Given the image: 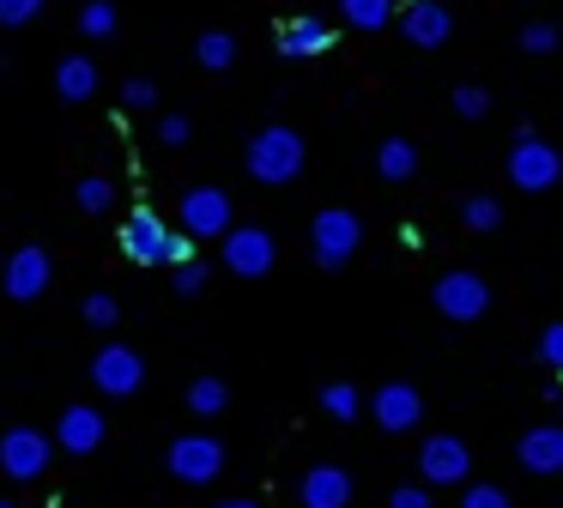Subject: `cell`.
<instances>
[{"mask_svg":"<svg viewBox=\"0 0 563 508\" xmlns=\"http://www.w3.org/2000/svg\"><path fill=\"white\" fill-rule=\"evenodd\" d=\"M303 157H309L303 133L285 128V121L255 128V133H249V145H243V169L261 181V188H285V181H297V176H303Z\"/></svg>","mask_w":563,"mask_h":508,"instance_id":"1","label":"cell"},{"mask_svg":"<svg viewBox=\"0 0 563 508\" xmlns=\"http://www.w3.org/2000/svg\"><path fill=\"white\" fill-rule=\"evenodd\" d=\"M503 169H509L515 194H545V188H558V181H563V152L533 128V121H521L515 140H509V164H503Z\"/></svg>","mask_w":563,"mask_h":508,"instance_id":"2","label":"cell"},{"mask_svg":"<svg viewBox=\"0 0 563 508\" xmlns=\"http://www.w3.org/2000/svg\"><path fill=\"white\" fill-rule=\"evenodd\" d=\"M357 249H364V218H357L352 206H321V212L309 218V254H316L321 273L352 266Z\"/></svg>","mask_w":563,"mask_h":508,"instance_id":"3","label":"cell"},{"mask_svg":"<svg viewBox=\"0 0 563 508\" xmlns=\"http://www.w3.org/2000/svg\"><path fill=\"white\" fill-rule=\"evenodd\" d=\"M231 224H236V200L224 188H212V181H200V188H188L176 200V230H188L195 242H224Z\"/></svg>","mask_w":563,"mask_h":508,"instance_id":"4","label":"cell"},{"mask_svg":"<svg viewBox=\"0 0 563 508\" xmlns=\"http://www.w3.org/2000/svg\"><path fill=\"white\" fill-rule=\"evenodd\" d=\"M430 302H437L442 321H485L490 309V285L473 273V266H454V273H442L437 285H430Z\"/></svg>","mask_w":563,"mask_h":508,"instance_id":"5","label":"cell"},{"mask_svg":"<svg viewBox=\"0 0 563 508\" xmlns=\"http://www.w3.org/2000/svg\"><path fill=\"white\" fill-rule=\"evenodd\" d=\"M55 454H62V448H55V435L31 430V423H13V430L0 435V472H7L13 484H31V478H43Z\"/></svg>","mask_w":563,"mask_h":508,"instance_id":"6","label":"cell"},{"mask_svg":"<svg viewBox=\"0 0 563 508\" xmlns=\"http://www.w3.org/2000/svg\"><path fill=\"white\" fill-rule=\"evenodd\" d=\"M91 387H98L103 399H128L146 387V357H140L134 345H122V339H110V345H98V357H91Z\"/></svg>","mask_w":563,"mask_h":508,"instance_id":"7","label":"cell"},{"mask_svg":"<svg viewBox=\"0 0 563 508\" xmlns=\"http://www.w3.org/2000/svg\"><path fill=\"white\" fill-rule=\"evenodd\" d=\"M273 261H279V236L261 224H231L224 230V273L236 278H267Z\"/></svg>","mask_w":563,"mask_h":508,"instance_id":"8","label":"cell"},{"mask_svg":"<svg viewBox=\"0 0 563 508\" xmlns=\"http://www.w3.org/2000/svg\"><path fill=\"white\" fill-rule=\"evenodd\" d=\"M164 466H170L176 484H212L224 472V442L219 435H176L170 454H164Z\"/></svg>","mask_w":563,"mask_h":508,"instance_id":"9","label":"cell"},{"mask_svg":"<svg viewBox=\"0 0 563 508\" xmlns=\"http://www.w3.org/2000/svg\"><path fill=\"white\" fill-rule=\"evenodd\" d=\"M49 285H55V261H49V249L25 242V249H13V254H7V273H0V290H7L13 302H37Z\"/></svg>","mask_w":563,"mask_h":508,"instance_id":"10","label":"cell"},{"mask_svg":"<svg viewBox=\"0 0 563 508\" xmlns=\"http://www.w3.org/2000/svg\"><path fill=\"white\" fill-rule=\"evenodd\" d=\"M418 418H424V394H418L412 382H382L376 394H369V423H376L382 435L418 430Z\"/></svg>","mask_w":563,"mask_h":508,"instance_id":"11","label":"cell"},{"mask_svg":"<svg viewBox=\"0 0 563 508\" xmlns=\"http://www.w3.org/2000/svg\"><path fill=\"white\" fill-rule=\"evenodd\" d=\"M122 254L134 266H170V224L152 206H134L122 224Z\"/></svg>","mask_w":563,"mask_h":508,"instance_id":"12","label":"cell"},{"mask_svg":"<svg viewBox=\"0 0 563 508\" xmlns=\"http://www.w3.org/2000/svg\"><path fill=\"white\" fill-rule=\"evenodd\" d=\"M473 472V448L461 435H424L418 442V478L424 484H466Z\"/></svg>","mask_w":563,"mask_h":508,"instance_id":"13","label":"cell"},{"mask_svg":"<svg viewBox=\"0 0 563 508\" xmlns=\"http://www.w3.org/2000/svg\"><path fill=\"white\" fill-rule=\"evenodd\" d=\"M103 435H110V423H103L98 406H62V418H55V448H62V454H74V460L98 454Z\"/></svg>","mask_w":563,"mask_h":508,"instance_id":"14","label":"cell"},{"mask_svg":"<svg viewBox=\"0 0 563 508\" xmlns=\"http://www.w3.org/2000/svg\"><path fill=\"white\" fill-rule=\"evenodd\" d=\"M515 460H521V472H533V478H558L563 472V423H533V430L515 435Z\"/></svg>","mask_w":563,"mask_h":508,"instance_id":"15","label":"cell"},{"mask_svg":"<svg viewBox=\"0 0 563 508\" xmlns=\"http://www.w3.org/2000/svg\"><path fill=\"white\" fill-rule=\"evenodd\" d=\"M394 24H400V36L412 48H442L454 36V19H449V7H442V0H406V12Z\"/></svg>","mask_w":563,"mask_h":508,"instance_id":"16","label":"cell"},{"mask_svg":"<svg viewBox=\"0 0 563 508\" xmlns=\"http://www.w3.org/2000/svg\"><path fill=\"white\" fill-rule=\"evenodd\" d=\"M297 503L303 508H352V472L345 466H309L297 478Z\"/></svg>","mask_w":563,"mask_h":508,"instance_id":"17","label":"cell"},{"mask_svg":"<svg viewBox=\"0 0 563 508\" xmlns=\"http://www.w3.org/2000/svg\"><path fill=\"white\" fill-rule=\"evenodd\" d=\"M333 31L321 19H285L279 36H273V48H279L285 60H309V55H328Z\"/></svg>","mask_w":563,"mask_h":508,"instance_id":"18","label":"cell"},{"mask_svg":"<svg viewBox=\"0 0 563 508\" xmlns=\"http://www.w3.org/2000/svg\"><path fill=\"white\" fill-rule=\"evenodd\" d=\"M91 91H98V60L67 55L62 67H55V97H62V103H86Z\"/></svg>","mask_w":563,"mask_h":508,"instance_id":"19","label":"cell"},{"mask_svg":"<svg viewBox=\"0 0 563 508\" xmlns=\"http://www.w3.org/2000/svg\"><path fill=\"white\" fill-rule=\"evenodd\" d=\"M376 176L382 181H412L418 176V145L400 140V133H394V140H382L376 145Z\"/></svg>","mask_w":563,"mask_h":508,"instance_id":"20","label":"cell"},{"mask_svg":"<svg viewBox=\"0 0 563 508\" xmlns=\"http://www.w3.org/2000/svg\"><path fill=\"white\" fill-rule=\"evenodd\" d=\"M183 406L195 411V418H219L224 406H231V387H224V375H195L183 394Z\"/></svg>","mask_w":563,"mask_h":508,"instance_id":"21","label":"cell"},{"mask_svg":"<svg viewBox=\"0 0 563 508\" xmlns=\"http://www.w3.org/2000/svg\"><path fill=\"white\" fill-rule=\"evenodd\" d=\"M340 19L352 31H388L400 12H394V0H340Z\"/></svg>","mask_w":563,"mask_h":508,"instance_id":"22","label":"cell"},{"mask_svg":"<svg viewBox=\"0 0 563 508\" xmlns=\"http://www.w3.org/2000/svg\"><path fill=\"white\" fill-rule=\"evenodd\" d=\"M195 60L207 73H231L236 67V36L231 31H200L195 36Z\"/></svg>","mask_w":563,"mask_h":508,"instance_id":"23","label":"cell"},{"mask_svg":"<svg viewBox=\"0 0 563 508\" xmlns=\"http://www.w3.org/2000/svg\"><path fill=\"white\" fill-rule=\"evenodd\" d=\"M74 206H79L86 218L115 212V181H110V176H79V181H74Z\"/></svg>","mask_w":563,"mask_h":508,"instance_id":"24","label":"cell"},{"mask_svg":"<svg viewBox=\"0 0 563 508\" xmlns=\"http://www.w3.org/2000/svg\"><path fill=\"white\" fill-rule=\"evenodd\" d=\"M461 224L473 230V236H490V230L503 224V200H497V194H466V200H461Z\"/></svg>","mask_w":563,"mask_h":508,"instance_id":"25","label":"cell"},{"mask_svg":"<svg viewBox=\"0 0 563 508\" xmlns=\"http://www.w3.org/2000/svg\"><path fill=\"white\" fill-rule=\"evenodd\" d=\"M316 406L328 411L333 423H352L357 411H364V394H357L352 382H328V387H321V399H316Z\"/></svg>","mask_w":563,"mask_h":508,"instance_id":"26","label":"cell"},{"mask_svg":"<svg viewBox=\"0 0 563 508\" xmlns=\"http://www.w3.org/2000/svg\"><path fill=\"white\" fill-rule=\"evenodd\" d=\"M79 314H86V327H98V333H110V327L122 321V302H115L110 290H91V297L79 302Z\"/></svg>","mask_w":563,"mask_h":508,"instance_id":"27","label":"cell"},{"mask_svg":"<svg viewBox=\"0 0 563 508\" xmlns=\"http://www.w3.org/2000/svg\"><path fill=\"white\" fill-rule=\"evenodd\" d=\"M79 31H86L91 43L115 36V7H110V0H86V7H79Z\"/></svg>","mask_w":563,"mask_h":508,"instance_id":"28","label":"cell"},{"mask_svg":"<svg viewBox=\"0 0 563 508\" xmlns=\"http://www.w3.org/2000/svg\"><path fill=\"white\" fill-rule=\"evenodd\" d=\"M449 103H454V115H466V121H485L490 115V91H485V85H454Z\"/></svg>","mask_w":563,"mask_h":508,"instance_id":"29","label":"cell"},{"mask_svg":"<svg viewBox=\"0 0 563 508\" xmlns=\"http://www.w3.org/2000/svg\"><path fill=\"white\" fill-rule=\"evenodd\" d=\"M521 48H527V55H551V48H558V24H551V19H533V24L521 31Z\"/></svg>","mask_w":563,"mask_h":508,"instance_id":"30","label":"cell"},{"mask_svg":"<svg viewBox=\"0 0 563 508\" xmlns=\"http://www.w3.org/2000/svg\"><path fill=\"white\" fill-rule=\"evenodd\" d=\"M461 508H515V503H509V490H503V484H466Z\"/></svg>","mask_w":563,"mask_h":508,"instance_id":"31","label":"cell"},{"mask_svg":"<svg viewBox=\"0 0 563 508\" xmlns=\"http://www.w3.org/2000/svg\"><path fill=\"white\" fill-rule=\"evenodd\" d=\"M539 363H545V369H563V321H551L545 333H539Z\"/></svg>","mask_w":563,"mask_h":508,"instance_id":"32","label":"cell"},{"mask_svg":"<svg viewBox=\"0 0 563 508\" xmlns=\"http://www.w3.org/2000/svg\"><path fill=\"white\" fill-rule=\"evenodd\" d=\"M43 12V0H0V24L7 31H19V24H31Z\"/></svg>","mask_w":563,"mask_h":508,"instance_id":"33","label":"cell"},{"mask_svg":"<svg viewBox=\"0 0 563 508\" xmlns=\"http://www.w3.org/2000/svg\"><path fill=\"white\" fill-rule=\"evenodd\" d=\"M122 109H158V85H152V79H128L122 85Z\"/></svg>","mask_w":563,"mask_h":508,"instance_id":"34","label":"cell"},{"mask_svg":"<svg viewBox=\"0 0 563 508\" xmlns=\"http://www.w3.org/2000/svg\"><path fill=\"white\" fill-rule=\"evenodd\" d=\"M200 290H207V266L183 261V266H176V297H200Z\"/></svg>","mask_w":563,"mask_h":508,"instance_id":"35","label":"cell"},{"mask_svg":"<svg viewBox=\"0 0 563 508\" xmlns=\"http://www.w3.org/2000/svg\"><path fill=\"white\" fill-rule=\"evenodd\" d=\"M158 140L164 145H188V140H195V121H188V115H158Z\"/></svg>","mask_w":563,"mask_h":508,"instance_id":"36","label":"cell"},{"mask_svg":"<svg viewBox=\"0 0 563 508\" xmlns=\"http://www.w3.org/2000/svg\"><path fill=\"white\" fill-rule=\"evenodd\" d=\"M388 508H437V503H430V484H400L388 496Z\"/></svg>","mask_w":563,"mask_h":508,"instance_id":"37","label":"cell"},{"mask_svg":"<svg viewBox=\"0 0 563 508\" xmlns=\"http://www.w3.org/2000/svg\"><path fill=\"white\" fill-rule=\"evenodd\" d=\"M183 261H195V236H188V230H170V266H183Z\"/></svg>","mask_w":563,"mask_h":508,"instance_id":"38","label":"cell"},{"mask_svg":"<svg viewBox=\"0 0 563 508\" xmlns=\"http://www.w3.org/2000/svg\"><path fill=\"white\" fill-rule=\"evenodd\" d=\"M212 508H261L255 496H224V503H212Z\"/></svg>","mask_w":563,"mask_h":508,"instance_id":"39","label":"cell"},{"mask_svg":"<svg viewBox=\"0 0 563 508\" xmlns=\"http://www.w3.org/2000/svg\"><path fill=\"white\" fill-rule=\"evenodd\" d=\"M0 508H19V503H7V496H0Z\"/></svg>","mask_w":563,"mask_h":508,"instance_id":"40","label":"cell"}]
</instances>
